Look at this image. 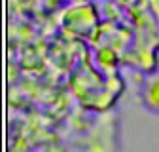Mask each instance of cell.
Masks as SVG:
<instances>
[{"label":"cell","instance_id":"obj_1","mask_svg":"<svg viewBox=\"0 0 159 152\" xmlns=\"http://www.w3.org/2000/svg\"><path fill=\"white\" fill-rule=\"evenodd\" d=\"M142 101L150 110L159 112V70L146 78L142 86Z\"/></svg>","mask_w":159,"mask_h":152}]
</instances>
